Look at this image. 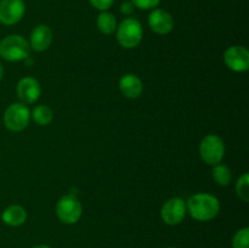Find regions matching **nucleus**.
<instances>
[{
    "label": "nucleus",
    "instance_id": "obj_1",
    "mask_svg": "<svg viewBox=\"0 0 249 248\" xmlns=\"http://www.w3.org/2000/svg\"><path fill=\"white\" fill-rule=\"evenodd\" d=\"M186 208L195 220L211 221L220 212V202L214 195L199 192L187 199Z\"/></svg>",
    "mask_w": 249,
    "mask_h": 248
},
{
    "label": "nucleus",
    "instance_id": "obj_2",
    "mask_svg": "<svg viewBox=\"0 0 249 248\" xmlns=\"http://www.w3.org/2000/svg\"><path fill=\"white\" fill-rule=\"evenodd\" d=\"M31 53L28 41L19 34H10L0 40V56L9 62L26 60Z\"/></svg>",
    "mask_w": 249,
    "mask_h": 248
},
{
    "label": "nucleus",
    "instance_id": "obj_3",
    "mask_svg": "<svg viewBox=\"0 0 249 248\" xmlns=\"http://www.w3.org/2000/svg\"><path fill=\"white\" fill-rule=\"evenodd\" d=\"M116 35L117 41H118L122 48L134 49L142 40V26L136 18L128 17V18H124L117 26Z\"/></svg>",
    "mask_w": 249,
    "mask_h": 248
},
{
    "label": "nucleus",
    "instance_id": "obj_4",
    "mask_svg": "<svg viewBox=\"0 0 249 248\" xmlns=\"http://www.w3.org/2000/svg\"><path fill=\"white\" fill-rule=\"evenodd\" d=\"M31 121V111L22 102L9 105L4 112V125L7 130L19 133L28 126Z\"/></svg>",
    "mask_w": 249,
    "mask_h": 248
},
{
    "label": "nucleus",
    "instance_id": "obj_5",
    "mask_svg": "<svg viewBox=\"0 0 249 248\" xmlns=\"http://www.w3.org/2000/svg\"><path fill=\"white\" fill-rule=\"evenodd\" d=\"M225 155V145L220 136L215 134H208L202 139L199 143V156L208 165H215L221 163Z\"/></svg>",
    "mask_w": 249,
    "mask_h": 248
},
{
    "label": "nucleus",
    "instance_id": "obj_6",
    "mask_svg": "<svg viewBox=\"0 0 249 248\" xmlns=\"http://www.w3.org/2000/svg\"><path fill=\"white\" fill-rule=\"evenodd\" d=\"M55 212L61 223L73 225L82 218L83 207L77 197L73 195H65L56 203Z\"/></svg>",
    "mask_w": 249,
    "mask_h": 248
},
{
    "label": "nucleus",
    "instance_id": "obj_7",
    "mask_svg": "<svg viewBox=\"0 0 249 248\" xmlns=\"http://www.w3.org/2000/svg\"><path fill=\"white\" fill-rule=\"evenodd\" d=\"M186 213V202L180 197H173L163 204L160 209V218L167 225L175 226L184 221Z\"/></svg>",
    "mask_w": 249,
    "mask_h": 248
},
{
    "label": "nucleus",
    "instance_id": "obj_8",
    "mask_svg": "<svg viewBox=\"0 0 249 248\" xmlns=\"http://www.w3.org/2000/svg\"><path fill=\"white\" fill-rule=\"evenodd\" d=\"M26 4L23 0H1L0 1V23L14 26L23 18Z\"/></svg>",
    "mask_w": 249,
    "mask_h": 248
},
{
    "label": "nucleus",
    "instance_id": "obj_9",
    "mask_svg": "<svg viewBox=\"0 0 249 248\" xmlns=\"http://www.w3.org/2000/svg\"><path fill=\"white\" fill-rule=\"evenodd\" d=\"M224 62L226 67L233 72H246L249 70V51L245 46H230L224 53Z\"/></svg>",
    "mask_w": 249,
    "mask_h": 248
},
{
    "label": "nucleus",
    "instance_id": "obj_10",
    "mask_svg": "<svg viewBox=\"0 0 249 248\" xmlns=\"http://www.w3.org/2000/svg\"><path fill=\"white\" fill-rule=\"evenodd\" d=\"M16 94L19 101L24 105L36 104L41 94V87L33 77H24L19 79L16 87Z\"/></svg>",
    "mask_w": 249,
    "mask_h": 248
},
{
    "label": "nucleus",
    "instance_id": "obj_11",
    "mask_svg": "<svg viewBox=\"0 0 249 248\" xmlns=\"http://www.w3.org/2000/svg\"><path fill=\"white\" fill-rule=\"evenodd\" d=\"M148 27L158 35H167L174 28V19L165 10L153 9L148 15Z\"/></svg>",
    "mask_w": 249,
    "mask_h": 248
},
{
    "label": "nucleus",
    "instance_id": "obj_12",
    "mask_svg": "<svg viewBox=\"0 0 249 248\" xmlns=\"http://www.w3.org/2000/svg\"><path fill=\"white\" fill-rule=\"evenodd\" d=\"M53 31L46 24H39L32 31L29 38V48L36 53H43L50 48L53 43Z\"/></svg>",
    "mask_w": 249,
    "mask_h": 248
},
{
    "label": "nucleus",
    "instance_id": "obj_13",
    "mask_svg": "<svg viewBox=\"0 0 249 248\" xmlns=\"http://www.w3.org/2000/svg\"><path fill=\"white\" fill-rule=\"evenodd\" d=\"M119 90L126 99H138L143 91V83L138 75L126 73L119 79Z\"/></svg>",
    "mask_w": 249,
    "mask_h": 248
},
{
    "label": "nucleus",
    "instance_id": "obj_14",
    "mask_svg": "<svg viewBox=\"0 0 249 248\" xmlns=\"http://www.w3.org/2000/svg\"><path fill=\"white\" fill-rule=\"evenodd\" d=\"M1 220L2 223L12 228L21 226L27 220V211L19 204H11L4 209L1 214Z\"/></svg>",
    "mask_w": 249,
    "mask_h": 248
},
{
    "label": "nucleus",
    "instance_id": "obj_15",
    "mask_svg": "<svg viewBox=\"0 0 249 248\" xmlns=\"http://www.w3.org/2000/svg\"><path fill=\"white\" fill-rule=\"evenodd\" d=\"M96 24L99 31L102 34H105V35H111V34H113L116 32L117 26H118L116 16L108 11L100 12V15L97 16Z\"/></svg>",
    "mask_w": 249,
    "mask_h": 248
},
{
    "label": "nucleus",
    "instance_id": "obj_16",
    "mask_svg": "<svg viewBox=\"0 0 249 248\" xmlns=\"http://www.w3.org/2000/svg\"><path fill=\"white\" fill-rule=\"evenodd\" d=\"M31 118L33 119L38 125H49L53 119V109L49 106H46V105H38V106L32 111Z\"/></svg>",
    "mask_w": 249,
    "mask_h": 248
},
{
    "label": "nucleus",
    "instance_id": "obj_17",
    "mask_svg": "<svg viewBox=\"0 0 249 248\" xmlns=\"http://www.w3.org/2000/svg\"><path fill=\"white\" fill-rule=\"evenodd\" d=\"M212 175H213L214 181H215L216 185H219V186H226V185L230 184L231 179H232V174H231L230 168L225 164H221V163L213 165Z\"/></svg>",
    "mask_w": 249,
    "mask_h": 248
},
{
    "label": "nucleus",
    "instance_id": "obj_18",
    "mask_svg": "<svg viewBox=\"0 0 249 248\" xmlns=\"http://www.w3.org/2000/svg\"><path fill=\"white\" fill-rule=\"evenodd\" d=\"M236 194L238 198L242 199L243 202L249 201V175L248 173H245L238 177L236 182Z\"/></svg>",
    "mask_w": 249,
    "mask_h": 248
},
{
    "label": "nucleus",
    "instance_id": "obj_19",
    "mask_svg": "<svg viewBox=\"0 0 249 248\" xmlns=\"http://www.w3.org/2000/svg\"><path fill=\"white\" fill-rule=\"evenodd\" d=\"M232 248H249V228L240 229L232 238Z\"/></svg>",
    "mask_w": 249,
    "mask_h": 248
},
{
    "label": "nucleus",
    "instance_id": "obj_20",
    "mask_svg": "<svg viewBox=\"0 0 249 248\" xmlns=\"http://www.w3.org/2000/svg\"><path fill=\"white\" fill-rule=\"evenodd\" d=\"M135 9L140 10H153L160 5V0H130Z\"/></svg>",
    "mask_w": 249,
    "mask_h": 248
},
{
    "label": "nucleus",
    "instance_id": "obj_21",
    "mask_svg": "<svg viewBox=\"0 0 249 248\" xmlns=\"http://www.w3.org/2000/svg\"><path fill=\"white\" fill-rule=\"evenodd\" d=\"M92 7L100 11H107L113 5L114 0H89Z\"/></svg>",
    "mask_w": 249,
    "mask_h": 248
},
{
    "label": "nucleus",
    "instance_id": "obj_22",
    "mask_svg": "<svg viewBox=\"0 0 249 248\" xmlns=\"http://www.w3.org/2000/svg\"><path fill=\"white\" fill-rule=\"evenodd\" d=\"M119 11H121V14L124 15V16H130V15L135 11V6H134V4L130 0H125V1L122 2L121 6H119Z\"/></svg>",
    "mask_w": 249,
    "mask_h": 248
},
{
    "label": "nucleus",
    "instance_id": "obj_23",
    "mask_svg": "<svg viewBox=\"0 0 249 248\" xmlns=\"http://www.w3.org/2000/svg\"><path fill=\"white\" fill-rule=\"evenodd\" d=\"M2 77H4V67H2L1 62H0V82H1Z\"/></svg>",
    "mask_w": 249,
    "mask_h": 248
},
{
    "label": "nucleus",
    "instance_id": "obj_24",
    "mask_svg": "<svg viewBox=\"0 0 249 248\" xmlns=\"http://www.w3.org/2000/svg\"><path fill=\"white\" fill-rule=\"evenodd\" d=\"M32 248H51L50 246H48V245H36V246H34V247H32Z\"/></svg>",
    "mask_w": 249,
    "mask_h": 248
},
{
    "label": "nucleus",
    "instance_id": "obj_25",
    "mask_svg": "<svg viewBox=\"0 0 249 248\" xmlns=\"http://www.w3.org/2000/svg\"><path fill=\"white\" fill-rule=\"evenodd\" d=\"M167 248H175V247H167Z\"/></svg>",
    "mask_w": 249,
    "mask_h": 248
}]
</instances>
